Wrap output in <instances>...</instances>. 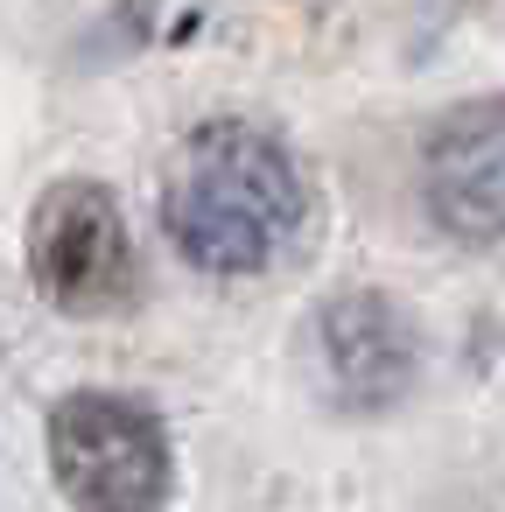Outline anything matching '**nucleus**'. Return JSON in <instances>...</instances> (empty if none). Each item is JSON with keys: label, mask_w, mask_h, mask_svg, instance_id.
I'll return each mask as SVG.
<instances>
[{"label": "nucleus", "mask_w": 505, "mask_h": 512, "mask_svg": "<svg viewBox=\"0 0 505 512\" xmlns=\"http://www.w3.org/2000/svg\"><path fill=\"white\" fill-rule=\"evenodd\" d=\"M309 218L295 155L253 120H204L162 190V232L197 274H260L274 267Z\"/></svg>", "instance_id": "1"}, {"label": "nucleus", "mask_w": 505, "mask_h": 512, "mask_svg": "<svg viewBox=\"0 0 505 512\" xmlns=\"http://www.w3.org/2000/svg\"><path fill=\"white\" fill-rule=\"evenodd\" d=\"M50 477L71 512H162L176 491V449L148 400L85 386L50 407Z\"/></svg>", "instance_id": "2"}, {"label": "nucleus", "mask_w": 505, "mask_h": 512, "mask_svg": "<svg viewBox=\"0 0 505 512\" xmlns=\"http://www.w3.org/2000/svg\"><path fill=\"white\" fill-rule=\"evenodd\" d=\"M29 274L64 316H120L141 288L127 211L106 183H50L29 211Z\"/></svg>", "instance_id": "3"}, {"label": "nucleus", "mask_w": 505, "mask_h": 512, "mask_svg": "<svg viewBox=\"0 0 505 512\" xmlns=\"http://www.w3.org/2000/svg\"><path fill=\"white\" fill-rule=\"evenodd\" d=\"M421 204L463 246L505 239V99H470L421 148Z\"/></svg>", "instance_id": "4"}, {"label": "nucleus", "mask_w": 505, "mask_h": 512, "mask_svg": "<svg viewBox=\"0 0 505 512\" xmlns=\"http://www.w3.org/2000/svg\"><path fill=\"white\" fill-rule=\"evenodd\" d=\"M309 358H316V386L365 414V407H393L414 386L421 344L400 302L386 295H337L309 316Z\"/></svg>", "instance_id": "5"}]
</instances>
